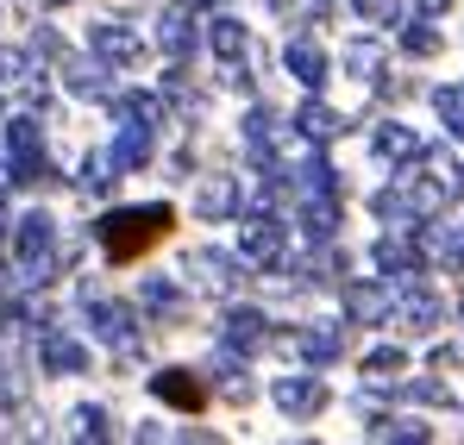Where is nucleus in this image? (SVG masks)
<instances>
[{
    "instance_id": "1",
    "label": "nucleus",
    "mask_w": 464,
    "mask_h": 445,
    "mask_svg": "<svg viewBox=\"0 0 464 445\" xmlns=\"http://www.w3.org/2000/svg\"><path fill=\"white\" fill-rule=\"evenodd\" d=\"M176 232V214L169 208H151V214H120V220L107 226V257L113 264H132V257H145L151 245H163Z\"/></svg>"
},
{
    "instance_id": "2",
    "label": "nucleus",
    "mask_w": 464,
    "mask_h": 445,
    "mask_svg": "<svg viewBox=\"0 0 464 445\" xmlns=\"http://www.w3.org/2000/svg\"><path fill=\"white\" fill-rule=\"evenodd\" d=\"M163 395H169L176 408H201V401H208V395H201L195 382H163Z\"/></svg>"
}]
</instances>
